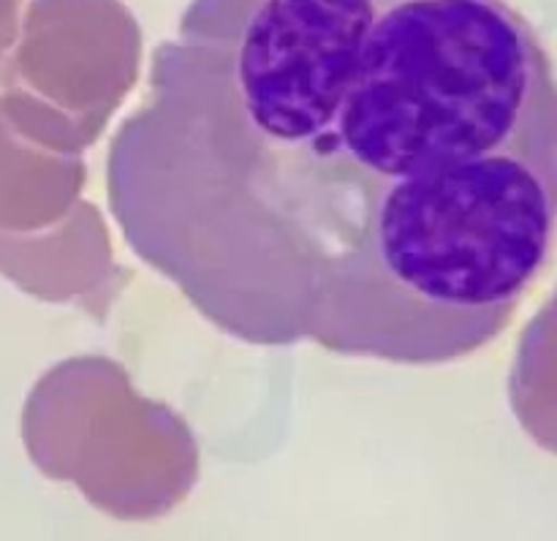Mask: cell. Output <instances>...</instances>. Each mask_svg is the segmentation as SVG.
Masks as SVG:
<instances>
[{"instance_id":"6da1fadb","label":"cell","mask_w":557,"mask_h":541,"mask_svg":"<svg viewBox=\"0 0 557 541\" xmlns=\"http://www.w3.org/2000/svg\"><path fill=\"white\" fill-rule=\"evenodd\" d=\"M103 190L245 346L457 362L553 259V60L506 0H190Z\"/></svg>"}]
</instances>
